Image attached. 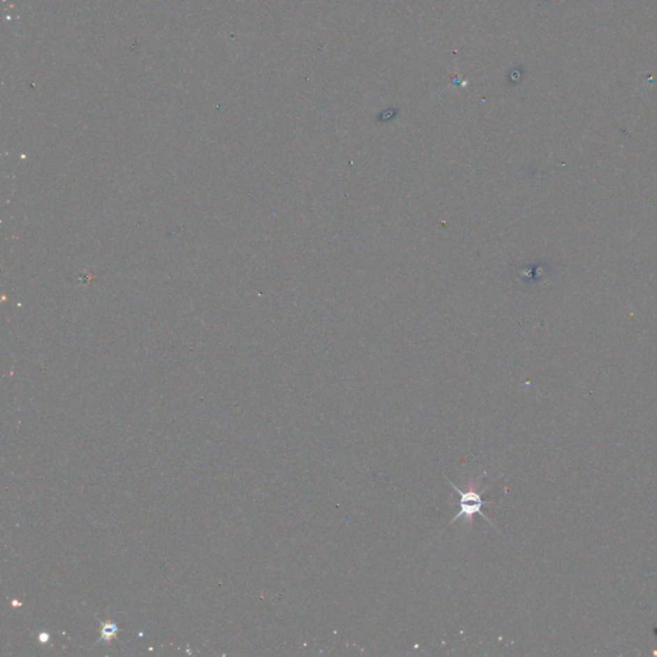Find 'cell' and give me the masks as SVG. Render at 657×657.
<instances>
[{
	"label": "cell",
	"instance_id": "1",
	"mask_svg": "<svg viewBox=\"0 0 657 657\" xmlns=\"http://www.w3.org/2000/svg\"><path fill=\"white\" fill-rule=\"evenodd\" d=\"M484 475H485V473H483L479 478H476L475 482H470L468 485H467L466 491H461L456 484L451 482L450 479H447L448 483L451 484L452 488L457 492L459 496V514L455 515V517L452 519L450 525L455 524V522L459 520L461 517H464L467 523H468V525L471 526L473 523H474V516H475V515H480V516H483L484 519L493 526V523L489 520V517H488L487 515L483 514V511H482V507H483L484 505L482 496H483L484 492L488 489V487H484L483 491H478V488H479V485H480V480L483 479Z\"/></svg>",
	"mask_w": 657,
	"mask_h": 657
}]
</instances>
